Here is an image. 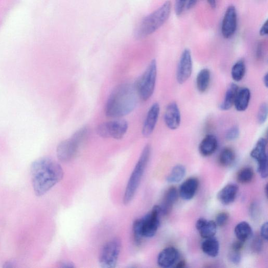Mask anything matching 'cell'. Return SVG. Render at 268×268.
<instances>
[{
  "mask_svg": "<svg viewBox=\"0 0 268 268\" xmlns=\"http://www.w3.org/2000/svg\"><path fill=\"white\" fill-rule=\"evenodd\" d=\"M199 186V182L196 178H190L180 187L179 195L184 200H191L195 196Z\"/></svg>",
  "mask_w": 268,
  "mask_h": 268,
  "instance_id": "16",
  "label": "cell"
},
{
  "mask_svg": "<svg viewBox=\"0 0 268 268\" xmlns=\"http://www.w3.org/2000/svg\"><path fill=\"white\" fill-rule=\"evenodd\" d=\"M261 36L265 37L268 34V22L266 21L259 32Z\"/></svg>",
  "mask_w": 268,
  "mask_h": 268,
  "instance_id": "38",
  "label": "cell"
},
{
  "mask_svg": "<svg viewBox=\"0 0 268 268\" xmlns=\"http://www.w3.org/2000/svg\"><path fill=\"white\" fill-rule=\"evenodd\" d=\"M251 98V93L247 88L239 89L235 99L234 106L237 111L244 112L247 110Z\"/></svg>",
  "mask_w": 268,
  "mask_h": 268,
  "instance_id": "22",
  "label": "cell"
},
{
  "mask_svg": "<svg viewBox=\"0 0 268 268\" xmlns=\"http://www.w3.org/2000/svg\"><path fill=\"white\" fill-rule=\"evenodd\" d=\"M198 1V0H189L187 3V8L188 9H190V8L193 7Z\"/></svg>",
  "mask_w": 268,
  "mask_h": 268,
  "instance_id": "41",
  "label": "cell"
},
{
  "mask_svg": "<svg viewBox=\"0 0 268 268\" xmlns=\"http://www.w3.org/2000/svg\"><path fill=\"white\" fill-rule=\"evenodd\" d=\"M268 222H266L264 223L261 228V237L263 239L266 241L268 240Z\"/></svg>",
  "mask_w": 268,
  "mask_h": 268,
  "instance_id": "37",
  "label": "cell"
},
{
  "mask_svg": "<svg viewBox=\"0 0 268 268\" xmlns=\"http://www.w3.org/2000/svg\"><path fill=\"white\" fill-rule=\"evenodd\" d=\"M234 232L238 240L243 241L244 243L251 238L253 234L251 226L245 221L238 223L235 228Z\"/></svg>",
  "mask_w": 268,
  "mask_h": 268,
  "instance_id": "24",
  "label": "cell"
},
{
  "mask_svg": "<svg viewBox=\"0 0 268 268\" xmlns=\"http://www.w3.org/2000/svg\"><path fill=\"white\" fill-rule=\"evenodd\" d=\"M192 68L191 51L189 49H186L181 54L177 67L176 77L179 84H184L188 81L191 76Z\"/></svg>",
  "mask_w": 268,
  "mask_h": 268,
  "instance_id": "11",
  "label": "cell"
},
{
  "mask_svg": "<svg viewBox=\"0 0 268 268\" xmlns=\"http://www.w3.org/2000/svg\"><path fill=\"white\" fill-rule=\"evenodd\" d=\"M211 81V73L208 69L204 68L198 73L196 79V87L198 91L204 93L208 89Z\"/></svg>",
  "mask_w": 268,
  "mask_h": 268,
  "instance_id": "25",
  "label": "cell"
},
{
  "mask_svg": "<svg viewBox=\"0 0 268 268\" xmlns=\"http://www.w3.org/2000/svg\"><path fill=\"white\" fill-rule=\"evenodd\" d=\"M157 75L156 60L153 59L135 84L138 97L146 101L149 100L153 93Z\"/></svg>",
  "mask_w": 268,
  "mask_h": 268,
  "instance_id": "7",
  "label": "cell"
},
{
  "mask_svg": "<svg viewBox=\"0 0 268 268\" xmlns=\"http://www.w3.org/2000/svg\"><path fill=\"white\" fill-rule=\"evenodd\" d=\"M88 132L87 128L82 127L75 133L71 138L60 143L56 151L58 159L62 162L73 160L87 138Z\"/></svg>",
  "mask_w": 268,
  "mask_h": 268,
  "instance_id": "6",
  "label": "cell"
},
{
  "mask_svg": "<svg viewBox=\"0 0 268 268\" xmlns=\"http://www.w3.org/2000/svg\"><path fill=\"white\" fill-rule=\"evenodd\" d=\"M218 148L217 137L213 135H207L203 139L199 145V152L204 157L212 155Z\"/></svg>",
  "mask_w": 268,
  "mask_h": 268,
  "instance_id": "19",
  "label": "cell"
},
{
  "mask_svg": "<svg viewBox=\"0 0 268 268\" xmlns=\"http://www.w3.org/2000/svg\"><path fill=\"white\" fill-rule=\"evenodd\" d=\"M162 215L160 206L155 205L143 218L137 219L134 222L133 236L137 245L141 244L144 238H152L156 234L160 226Z\"/></svg>",
  "mask_w": 268,
  "mask_h": 268,
  "instance_id": "3",
  "label": "cell"
},
{
  "mask_svg": "<svg viewBox=\"0 0 268 268\" xmlns=\"http://www.w3.org/2000/svg\"><path fill=\"white\" fill-rule=\"evenodd\" d=\"M263 82L266 88H268V74H266L263 77Z\"/></svg>",
  "mask_w": 268,
  "mask_h": 268,
  "instance_id": "44",
  "label": "cell"
},
{
  "mask_svg": "<svg viewBox=\"0 0 268 268\" xmlns=\"http://www.w3.org/2000/svg\"><path fill=\"white\" fill-rule=\"evenodd\" d=\"M267 190H268V185H267V186H266V188H265V192H266V196H267V194H268Z\"/></svg>",
  "mask_w": 268,
  "mask_h": 268,
  "instance_id": "45",
  "label": "cell"
},
{
  "mask_svg": "<svg viewBox=\"0 0 268 268\" xmlns=\"http://www.w3.org/2000/svg\"><path fill=\"white\" fill-rule=\"evenodd\" d=\"M262 239L261 237L259 236H257L254 239L252 244V248L254 252L259 253L261 251L263 246Z\"/></svg>",
  "mask_w": 268,
  "mask_h": 268,
  "instance_id": "34",
  "label": "cell"
},
{
  "mask_svg": "<svg viewBox=\"0 0 268 268\" xmlns=\"http://www.w3.org/2000/svg\"><path fill=\"white\" fill-rule=\"evenodd\" d=\"M164 119L166 126L171 130H176L179 128L181 124V114L176 102H172L168 106Z\"/></svg>",
  "mask_w": 268,
  "mask_h": 268,
  "instance_id": "14",
  "label": "cell"
},
{
  "mask_svg": "<svg viewBox=\"0 0 268 268\" xmlns=\"http://www.w3.org/2000/svg\"><path fill=\"white\" fill-rule=\"evenodd\" d=\"M171 11V3L167 1L156 10L146 16L136 30V38H144L158 30L169 19Z\"/></svg>",
  "mask_w": 268,
  "mask_h": 268,
  "instance_id": "4",
  "label": "cell"
},
{
  "mask_svg": "<svg viewBox=\"0 0 268 268\" xmlns=\"http://www.w3.org/2000/svg\"><path fill=\"white\" fill-rule=\"evenodd\" d=\"M195 227L200 236L206 239L215 236L217 231L218 226L215 221L201 218L196 221Z\"/></svg>",
  "mask_w": 268,
  "mask_h": 268,
  "instance_id": "17",
  "label": "cell"
},
{
  "mask_svg": "<svg viewBox=\"0 0 268 268\" xmlns=\"http://www.w3.org/2000/svg\"><path fill=\"white\" fill-rule=\"evenodd\" d=\"M254 177V172L252 168L245 167L240 170L237 175L238 182L241 184L251 183Z\"/></svg>",
  "mask_w": 268,
  "mask_h": 268,
  "instance_id": "29",
  "label": "cell"
},
{
  "mask_svg": "<svg viewBox=\"0 0 268 268\" xmlns=\"http://www.w3.org/2000/svg\"><path fill=\"white\" fill-rule=\"evenodd\" d=\"M268 114V109L267 103H263L261 106L259 107L258 114L257 120L259 124H264L267 119Z\"/></svg>",
  "mask_w": 268,
  "mask_h": 268,
  "instance_id": "30",
  "label": "cell"
},
{
  "mask_svg": "<svg viewBox=\"0 0 268 268\" xmlns=\"http://www.w3.org/2000/svg\"><path fill=\"white\" fill-rule=\"evenodd\" d=\"M179 252L175 247H170L164 249L159 254L157 264L160 267L168 268L176 265L179 258Z\"/></svg>",
  "mask_w": 268,
  "mask_h": 268,
  "instance_id": "15",
  "label": "cell"
},
{
  "mask_svg": "<svg viewBox=\"0 0 268 268\" xmlns=\"http://www.w3.org/2000/svg\"><path fill=\"white\" fill-rule=\"evenodd\" d=\"M178 198V192L177 189L174 187H170L164 196L162 204L159 205L163 215H166L170 212Z\"/></svg>",
  "mask_w": 268,
  "mask_h": 268,
  "instance_id": "20",
  "label": "cell"
},
{
  "mask_svg": "<svg viewBox=\"0 0 268 268\" xmlns=\"http://www.w3.org/2000/svg\"><path fill=\"white\" fill-rule=\"evenodd\" d=\"M250 215H251V217L256 219L257 216V207L256 206V204H253L251 206V208L250 209Z\"/></svg>",
  "mask_w": 268,
  "mask_h": 268,
  "instance_id": "40",
  "label": "cell"
},
{
  "mask_svg": "<svg viewBox=\"0 0 268 268\" xmlns=\"http://www.w3.org/2000/svg\"><path fill=\"white\" fill-rule=\"evenodd\" d=\"M267 141L261 138L255 148L250 152V157L257 162V171L262 178L268 177V157L267 153Z\"/></svg>",
  "mask_w": 268,
  "mask_h": 268,
  "instance_id": "10",
  "label": "cell"
},
{
  "mask_svg": "<svg viewBox=\"0 0 268 268\" xmlns=\"http://www.w3.org/2000/svg\"><path fill=\"white\" fill-rule=\"evenodd\" d=\"M237 25V16L234 6H230L225 13L222 25V34L225 38H230L234 36Z\"/></svg>",
  "mask_w": 268,
  "mask_h": 268,
  "instance_id": "12",
  "label": "cell"
},
{
  "mask_svg": "<svg viewBox=\"0 0 268 268\" xmlns=\"http://www.w3.org/2000/svg\"><path fill=\"white\" fill-rule=\"evenodd\" d=\"M159 114V105L158 103H154L149 110L143 125L142 133L145 137H149L153 133L156 126Z\"/></svg>",
  "mask_w": 268,
  "mask_h": 268,
  "instance_id": "13",
  "label": "cell"
},
{
  "mask_svg": "<svg viewBox=\"0 0 268 268\" xmlns=\"http://www.w3.org/2000/svg\"><path fill=\"white\" fill-rule=\"evenodd\" d=\"M244 242L238 240L235 241L232 245V251L240 252L244 246Z\"/></svg>",
  "mask_w": 268,
  "mask_h": 268,
  "instance_id": "36",
  "label": "cell"
},
{
  "mask_svg": "<svg viewBox=\"0 0 268 268\" xmlns=\"http://www.w3.org/2000/svg\"><path fill=\"white\" fill-rule=\"evenodd\" d=\"M176 264H177L176 265V267L177 268H184L186 266V262L184 261H180L179 263Z\"/></svg>",
  "mask_w": 268,
  "mask_h": 268,
  "instance_id": "42",
  "label": "cell"
},
{
  "mask_svg": "<svg viewBox=\"0 0 268 268\" xmlns=\"http://www.w3.org/2000/svg\"><path fill=\"white\" fill-rule=\"evenodd\" d=\"M238 190V187L236 185L229 184L219 192L217 195L218 199L223 205H230L236 200Z\"/></svg>",
  "mask_w": 268,
  "mask_h": 268,
  "instance_id": "18",
  "label": "cell"
},
{
  "mask_svg": "<svg viewBox=\"0 0 268 268\" xmlns=\"http://www.w3.org/2000/svg\"><path fill=\"white\" fill-rule=\"evenodd\" d=\"M239 128L237 126L235 125L229 129L226 133V138L229 141H235L239 137Z\"/></svg>",
  "mask_w": 268,
  "mask_h": 268,
  "instance_id": "31",
  "label": "cell"
},
{
  "mask_svg": "<svg viewBox=\"0 0 268 268\" xmlns=\"http://www.w3.org/2000/svg\"><path fill=\"white\" fill-rule=\"evenodd\" d=\"M236 160L235 153L232 149L226 148L221 152L219 161L220 165L224 167L231 166L234 163Z\"/></svg>",
  "mask_w": 268,
  "mask_h": 268,
  "instance_id": "26",
  "label": "cell"
},
{
  "mask_svg": "<svg viewBox=\"0 0 268 268\" xmlns=\"http://www.w3.org/2000/svg\"><path fill=\"white\" fill-rule=\"evenodd\" d=\"M229 220V215L227 212H221L218 214L216 217L215 223L217 226L223 227L226 226Z\"/></svg>",
  "mask_w": 268,
  "mask_h": 268,
  "instance_id": "32",
  "label": "cell"
},
{
  "mask_svg": "<svg viewBox=\"0 0 268 268\" xmlns=\"http://www.w3.org/2000/svg\"><path fill=\"white\" fill-rule=\"evenodd\" d=\"M122 249V243L118 238L111 239L103 247L99 257V263L105 268H115Z\"/></svg>",
  "mask_w": 268,
  "mask_h": 268,
  "instance_id": "8",
  "label": "cell"
},
{
  "mask_svg": "<svg viewBox=\"0 0 268 268\" xmlns=\"http://www.w3.org/2000/svg\"><path fill=\"white\" fill-rule=\"evenodd\" d=\"M151 152V146L150 145H147L143 149L127 184L123 196V203L125 205L130 203L133 200L137 190L141 184L145 171L148 166Z\"/></svg>",
  "mask_w": 268,
  "mask_h": 268,
  "instance_id": "5",
  "label": "cell"
},
{
  "mask_svg": "<svg viewBox=\"0 0 268 268\" xmlns=\"http://www.w3.org/2000/svg\"><path fill=\"white\" fill-rule=\"evenodd\" d=\"M263 54V45L261 42H259L257 47L256 55L257 58H261Z\"/></svg>",
  "mask_w": 268,
  "mask_h": 268,
  "instance_id": "39",
  "label": "cell"
},
{
  "mask_svg": "<svg viewBox=\"0 0 268 268\" xmlns=\"http://www.w3.org/2000/svg\"><path fill=\"white\" fill-rule=\"evenodd\" d=\"M207 2H208L209 5L213 9H215L216 7H217V1H216V0H207Z\"/></svg>",
  "mask_w": 268,
  "mask_h": 268,
  "instance_id": "43",
  "label": "cell"
},
{
  "mask_svg": "<svg viewBox=\"0 0 268 268\" xmlns=\"http://www.w3.org/2000/svg\"><path fill=\"white\" fill-rule=\"evenodd\" d=\"M30 171L33 190L38 196L46 194L60 182L64 176L62 166L49 157L35 160L32 163Z\"/></svg>",
  "mask_w": 268,
  "mask_h": 268,
  "instance_id": "1",
  "label": "cell"
},
{
  "mask_svg": "<svg viewBox=\"0 0 268 268\" xmlns=\"http://www.w3.org/2000/svg\"><path fill=\"white\" fill-rule=\"evenodd\" d=\"M135 84H120L112 91L107 102L105 112L111 118H120L131 113L138 99Z\"/></svg>",
  "mask_w": 268,
  "mask_h": 268,
  "instance_id": "2",
  "label": "cell"
},
{
  "mask_svg": "<svg viewBox=\"0 0 268 268\" xmlns=\"http://www.w3.org/2000/svg\"><path fill=\"white\" fill-rule=\"evenodd\" d=\"M246 73V65L243 59L239 60L232 66L231 75L233 80L239 82L244 78Z\"/></svg>",
  "mask_w": 268,
  "mask_h": 268,
  "instance_id": "28",
  "label": "cell"
},
{
  "mask_svg": "<svg viewBox=\"0 0 268 268\" xmlns=\"http://www.w3.org/2000/svg\"><path fill=\"white\" fill-rule=\"evenodd\" d=\"M128 127L127 123L124 120H111L98 125L97 133L101 137L119 140L124 136Z\"/></svg>",
  "mask_w": 268,
  "mask_h": 268,
  "instance_id": "9",
  "label": "cell"
},
{
  "mask_svg": "<svg viewBox=\"0 0 268 268\" xmlns=\"http://www.w3.org/2000/svg\"><path fill=\"white\" fill-rule=\"evenodd\" d=\"M189 0H176L175 4V12L178 16L183 14L185 6L188 3Z\"/></svg>",
  "mask_w": 268,
  "mask_h": 268,
  "instance_id": "33",
  "label": "cell"
},
{
  "mask_svg": "<svg viewBox=\"0 0 268 268\" xmlns=\"http://www.w3.org/2000/svg\"><path fill=\"white\" fill-rule=\"evenodd\" d=\"M238 86L234 83H231L228 90L223 101L220 104V109L222 111H228L230 110L233 106H234L237 94L239 90Z\"/></svg>",
  "mask_w": 268,
  "mask_h": 268,
  "instance_id": "21",
  "label": "cell"
},
{
  "mask_svg": "<svg viewBox=\"0 0 268 268\" xmlns=\"http://www.w3.org/2000/svg\"><path fill=\"white\" fill-rule=\"evenodd\" d=\"M230 261L233 264L238 265L241 260L240 252L232 251L229 256Z\"/></svg>",
  "mask_w": 268,
  "mask_h": 268,
  "instance_id": "35",
  "label": "cell"
},
{
  "mask_svg": "<svg viewBox=\"0 0 268 268\" xmlns=\"http://www.w3.org/2000/svg\"><path fill=\"white\" fill-rule=\"evenodd\" d=\"M186 175V168L182 165H177L172 168L167 178L170 184H177L182 181Z\"/></svg>",
  "mask_w": 268,
  "mask_h": 268,
  "instance_id": "27",
  "label": "cell"
},
{
  "mask_svg": "<svg viewBox=\"0 0 268 268\" xmlns=\"http://www.w3.org/2000/svg\"><path fill=\"white\" fill-rule=\"evenodd\" d=\"M201 249L206 255L212 258L217 257L220 252L219 241L214 236L206 238L202 242Z\"/></svg>",
  "mask_w": 268,
  "mask_h": 268,
  "instance_id": "23",
  "label": "cell"
}]
</instances>
